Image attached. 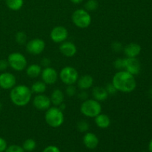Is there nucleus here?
I'll list each match as a JSON object with an SVG mask.
<instances>
[{
  "instance_id": "f257e3e1",
  "label": "nucleus",
  "mask_w": 152,
  "mask_h": 152,
  "mask_svg": "<svg viewBox=\"0 0 152 152\" xmlns=\"http://www.w3.org/2000/svg\"><path fill=\"white\" fill-rule=\"evenodd\" d=\"M112 84L117 91L123 93H131L137 88L135 77L125 70L118 71L112 78Z\"/></svg>"
},
{
  "instance_id": "f03ea898",
  "label": "nucleus",
  "mask_w": 152,
  "mask_h": 152,
  "mask_svg": "<svg viewBox=\"0 0 152 152\" xmlns=\"http://www.w3.org/2000/svg\"><path fill=\"white\" fill-rule=\"evenodd\" d=\"M31 88L25 85L15 86L10 92V99L13 105L18 107L26 106L32 98Z\"/></svg>"
},
{
  "instance_id": "7ed1b4c3",
  "label": "nucleus",
  "mask_w": 152,
  "mask_h": 152,
  "mask_svg": "<svg viewBox=\"0 0 152 152\" xmlns=\"http://www.w3.org/2000/svg\"><path fill=\"white\" fill-rule=\"evenodd\" d=\"M45 111V120L50 127L56 129L63 124L65 121V116L63 111H62L59 107L50 106Z\"/></svg>"
},
{
  "instance_id": "20e7f679",
  "label": "nucleus",
  "mask_w": 152,
  "mask_h": 152,
  "mask_svg": "<svg viewBox=\"0 0 152 152\" xmlns=\"http://www.w3.org/2000/svg\"><path fill=\"white\" fill-rule=\"evenodd\" d=\"M80 112L85 117L94 118L102 113V105L100 102L94 99H87L82 102L80 105Z\"/></svg>"
},
{
  "instance_id": "39448f33",
  "label": "nucleus",
  "mask_w": 152,
  "mask_h": 152,
  "mask_svg": "<svg viewBox=\"0 0 152 152\" xmlns=\"http://www.w3.org/2000/svg\"><path fill=\"white\" fill-rule=\"evenodd\" d=\"M71 20L76 27L81 29H85L90 26L91 24V16L86 9H77L71 16Z\"/></svg>"
},
{
  "instance_id": "423d86ee",
  "label": "nucleus",
  "mask_w": 152,
  "mask_h": 152,
  "mask_svg": "<svg viewBox=\"0 0 152 152\" xmlns=\"http://www.w3.org/2000/svg\"><path fill=\"white\" fill-rule=\"evenodd\" d=\"M7 62L10 68L14 71L20 72L24 71L28 66L26 57L19 52H13L7 56Z\"/></svg>"
},
{
  "instance_id": "0eeeda50",
  "label": "nucleus",
  "mask_w": 152,
  "mask_h": 152,
  "mask_svg": "<svg viewBox=\"0 0 152 152\" xmlns=\"http://www.w3.org/2000/svg\"><path fill=\"white\" fill-rule=\"evenodd\" d=\"M61 81L66 86L74 85L79 78V73L75 68L72 66H65L61 69L59 74Z\"/></svg>"
},
{
  "instance_id": "6e6552de",
  "label": "nucleus",
  "mask_w": 152,
  "mask_h": 152,
  "mask_svg": "<svg viewBox=\"0 0 152 152\" xmlns=\"http://www.w3.org/2000/svg\"><path fill=\"white\" fill-rule=\"evenodd\" d=\"M46 44L45 41L39 38H34L26 43L25 49L27 52L32 55H39L45 50Z\"/></svg>"
},
{
  "instance_id": "1a4fd4ad",
  "label": "nucleus",
  "mask_w": 152,
  "mask_h": 152,
  "mask_svg": "<svg viewBox=\"0 0 152 152\" xmlns=\"http://www.w3.org/2000/svg\"><path fill=\"white\" fill-rule=\"evenodd\" d=\"M68 37V31L65 27L58 25L54 27L50 33V38L53 42L62 43L66 41Z\"/></svg>"
},
{
  "instance_id": "9d476101",
  "label": "nucleus",
  "mask_w": 152,
  "mask_h": 152,
  "mask_svg": "<svg viewBox=\"0 0 152 152\" xmlns=\"http://www.w3.org/2000/svg\"><path fill=\"white\" fill-rule=\"evenodd\" d=\"M16 85V78L12 73L4 71L0 74V88L10 90Z\"/></svg>"
},
{
  "instance_id": "9b49d317",
  "label": "nucleus",
  "mask_w": 152,
  "mask_h": 152,
  "mask_svg": "<svg viewBox=\"0 0 152 152\" xmlns=\"http://www.w3.org/2000/svg\"><path fill=\"white\" fill-rule=\"evenodd\" d=\"M42 81L44 82L46 85H53L57 82L59 78V74L56 70L52 67L44 68L41 73Z\"/></svg>"
},
{
  "instance_id": "f8f14e48",
  "label": "nucleus",
  "mask_w": 152,
  "mask_h": 152,
  "mask_svg": "<svg viewBox=\"0 0 152 152\" xmlns=\"http://www.w3.org/2000/svg\"><path fill=\"white\" fill-rule=\"evenodd\" d=\"M34 107L39 111H46L51 106V101L49 96H46L44 94H37L33 99Z\"/></svg>"
},
{
  "instance_id": "ddd939ff",
  "label": "nucleus",
  "mask_w": 152,
  "mask_h": 152,
  "mask_svg": "<svg viewBox=\"0 0 152 152\" xmlns=\"http://www.w3.org/2000/svg\"><path fill=\"white\" fill-rule=\"evenodd\" d=\"M125 71H128L132 75L135 76L140 74L141 71V64L140 61L135 58H125Z\"/></svg>"
},
{
  "instance_id": "4468645a",
  "label": "nucleus",
  "mask_w": 152,
  "mask_h": 152,
  "mask_svg": "<svg viewBox=\"0 0 152 152\" xmlns=\"http://www.w3.org/2000/svg\"><path fill=\"white\" fill-rule=\"evenodd\" d=\"M59 51L65 57H73L77 52V48L72 42L65 41L61 43L59 46Z\"/></svg>"
},
{
  "instance_id": "2eb2a0df",
  "label": "nucleus",
  "mask_w": 152,
  "mask_h": 152,
  "mask_svg": "<svg viewBox=\"0 0 152 152\" xmlns=\"http://www.w3.org/2000/svg\"><path fill=\"white\" fill-rule=\"evenodd\" d=\"M83 144L88 149H95L99 145V138L92 132H86L83 137Z\"/></svg>"
},
{
  "instance_id": "dca6fc26",
  "label": "nucleus",
  "mask_w": 152,
  "mask_h": 152,
  "mask_svg": "<svg viewBox=\"0 0 152 152\" xmlns=\"http://www.w3.org/2000/svg\"><path fill=\"white\" fill-rule=\"evenodd\" d=\"M77 84L81 91H87L93 87L94 78L89 74H84L82 77H79Z\"/></svg>"
},
{
  "instance_id": "f3484780",
  "label": "nucleus",
  "mask_w": 152,
  "mask_h": 152,
  "mask_svg": "<svg viewBox=\"0 0 152 152\" xmlns=\"http://www.w3.org/2000/svg\"><path fill=\"white\" fill-rule=\"evenodd\" d=\"M123 50L126 57L135 58L140 55L142 50V48L138 43L131 42L124 48Z\"/></svg>"
},
{
  "instance_id": "a211bd4d",
  "label": "nucleus",
  "mask_w": 152,
  "mask_h": 152,
  "mask_svg": "<svg viewBox=\"0 0 152 152\" xmlns=\"http://www.w3.org/2000/svg\"><path fill=\"white\" fill-rule=\"evenodd\" d=\"M92 96L94 99H96L98 102H103L106 100L108 97V94L107 92L105 87L102 86H95L92 88L91 91Z\"/></svg>"
},
{
  "instance_id": "6ab92c4d",
  "label": "nucleus",
  "mask_w": 152,
  "mask_h": 152,
  "mask_svg": "<svg viewBox=\"0 0 152 152\" xmlns=\"http://www.w3.org/2000/svg\"><path fill=\"white\" fill-rule=\"evenodd\" d=\"M94 121L96 126L102 129H107L111 125V119H110L109 116L105 114H102V113L94 117Z\"/></svg>"
},
{
  "instance_id": "aec40b11",
  "label": "nucleus",
  "mask_w": 152,
  "mask_h": 152,
  "mask_svg": "<svg viewBox=\"0 0 152 152\" xmlns=\"http://www.w3.org/2000/svg\"><path fill=\"white\" fill-rule=\"evenodd\" d=\"M51 104L53 106H59L62 103L64 102V99H65V95H64L63 91L59 88H56L52 91L51 94L50 96Z\"/></svg>"
},
{
  "instance_id": "412c9836",
  "label": "nucleus",
  "mask_w": 152,
  "mask_h": 152,
  "mask_svg": "<svg viewBox=\"0 0 152 152\" xmlns=\"http://www.w3.org/2000/svg\"><path fill=\"white\" fill-rule=\"evenodd\" d=\"M42 71V66L38 64H31L25 68L27 76L30 78H37L39 77L41 75Z\"/></svg>"
},
{
  "instance_id": "4be33fe9",
  "label": "nucleus",
  "mask_w": 152,
  "mask_h": 152,
  "mask_svg": "<svg viewBox=\"0 0 152 152\" xmlns=\"http://www.w3.org/2000/svg\"><path fill=\"white\" fill-rule=\"evenodd\" d=\"M31 90L32 93L36 94H44L47 90V85L43 81H37L33 83L31 87Z\"/></svg>"
},
{
  "instance_id": "5701e85b",
  "label": "nucleus",
  "mask_w": 152,
  "mask_h": 152,
  "mask_svg": "<svg viewBox=\"0 0 152 152\" xmlns=\"http://www.w3.org/2000/svg\"><path fill=\"white\" fill-rule=\"evenodd\" d=\"M5 4L10 10L17 11L23 7L24 0H5Z\"/></svg>"
},
{
  "instance_id": "b1692460",
  "label": "nucleus",
  "mask_w": 152,
  "mask_h": 152,
  "mask_svg": "<svg viewBox=\"0 0 152 152\" xmlns=\"http://www.w3.org/2000/svg\"><path fill=\"white\" fill-rule=\"evenodd\" d=\"M37 147V142L32 138H28L24 141L22 144V148L25 152H32Z\"/></svg>"
},
{
  "instance_id": "393cba45",
  "label": "nucleus",
  "mask_w": 152,
  "mask_h": 152,
  "mask_svg": "<svg viewBox=\"0 0 152 152\" xmlns=\"http://www.w3.org/2000/svg\"><path fill=\"white\" fill-rule=\"evenodd\" d=\"M98 7H99V3L97 0H88L85 4V9L88 12L95 11L97 10Z\"/></svg>"
},
{
  "instance_id": "a878e982",
  "label": "nucleus",
  "mask_w": 152,
  "mask_h": 152,
  "mask_svg": "<svg viewBox=\"0 0 152 152\" xmlns=\"http://www.w3.org/2000/svg\"><path fill=\"white\" fill-rule=\"evenodd\" d=\"M15 40L19 45H24L27 42V35L23 31H19L16 34Z\"/></svg>"
},
{
  "instance_id": "bb28decb",
  "label": "nucleus",
  "mask_w": 152,
  "mask_h": 152,
  "mask_svg": "<svg viewBox=\"0 0 152 152\" xmlns=\"http://www.w3.org/2000/svg\"><path fill=\"white\" fill-rule=\"evenodd\" d=\"M89 124L87 121L86 120H80L77 123V129L80 132H83V133H86L89 130Z\"/></svg>"
},
{
  "instance_id": "cd10ccee",
  "label": "nucleus",
  "mask_w": 152,
  "mask_h": 152,
  "mask_svg": "<svg viewBox=\"0 0 152 152\" xmlns=\"http://www.w3.org/2000/svg\"><path fill=\"white\" fill-rule=\"evenodd\" d=\"M4 152H25V150L23 149L22 146L19 145H16V144H13V145H7V148H6Z\"/></svg>"
},
{
  "instance_id": "c85d7f7f",
  "label": "nucleus",
  "mask_w": 152,
  "mask_h": 152,
  "mask_svg": "<svg viewBox=\"0 0 152 152\" xmlns=\"http://www.w3.org/2000/svg\"><path fill=\"white\" fill-rule=\"evenodd\" d=\"M125 66V59L123 58H117L114 60V67L116 69L121 71V70H124Z\"/></svg>"
},
{
  "instance_id": "c756f323",
  "label": "nucleus",
  "mask_w": 152,
  "mask_h": 152,
  "mask_svg": "<svg viewBox=\"0 0 152 152\" xmlns=\"http://www.w3.org/2000/svg\"><path fill=\"white\" fill-rule=\"evenodd\" d=\"M65 94L68 96H74L77 94V88L74 86V85L67 86L66 89H65Z\"/></svg>"
},
{
  "instance_id": "7c9ffc66",
  "label": "nucleus",
  "mask_w": 152,
  "mask_h": 152,
  "mask_svg": "<svg viewBox=\"0 0 152 152\" xmlns=\"http://www.w3.org/2000/svg\"><path fill=\"white\" fill-rule=\"evenodd\" d=\"M105 89H106L107 92H108V95H114L117 94V90L116 89V88L114 87V85L112 84V83L107 84L106 86H105Z\"/></svg>"
},
{
  "instance_id": "2f4dec72",
  "label": "nucleus",
  "mask_w": 152,
  "mask_h": 152,
  "mask_svg": "<svg viewBox=\"0 0 152 152\" xmlns=\"http://www.w3.org/2000/svg\"><path fill=\"white\" fill-rule=\"evenodd\" d=\"M111 49H112L114 52H120L123 49V45H122V43L119 42H114L111 44Z\"/></svg>"
},
{
  "instance_id": "473e14b6",
  "label": "nucleus",
  "mask_w": 152,
  "mask_h": 152,
  "mask_svg": "<svg viewBox=\"0 0 152 152\" xmlns=\"http://www.w3.org/2000/svg\"><path fill=\"white\" fill-rule=\"evenodd\" d=\"M9 67L8 62L7 59H0V72H4L7 70V68Z\"/></svg>"
},
{
  "instance_id": "72a5a7b5",
  "label": "nucleus",
  "mask_w": 152,
  "mask_h": 152,
  "mask_svg": "<svg viewBox=\"0 0 152 152\" xmlns=\"http://www.w3.org/2000/svg\"><path fill=\"white\" fill-rule=\"evenodd\" d=\"M42 152H61L60 149L56 145H48L45 147Z\"/></svg>"
},
{
  "instance_id": "f704fd0d",
  "label": "nucleus",
  "mask_w": 152,
  "mask_h": 152,
  "mask_svg": "<svg viewBox=\"0 0 152 152\" xmlns=\"http://www.w3.org/2000/svg\"><path fill=\"white\" fill-rule=\"evenodd\" d=\"M7 147V141L0 137V152H4Z\"/></svg>"
},
{
  "instance_id": "c9c22d12",
  "label": "nucleus",
  "mask_w": 152,
  "mask_h": 152,
  "mask_svg": "<svg viewBox=\"0 0 152 152\" xmlns=\"http://www.w3.org/2000/svg\"><path fill=\"white\" fill-rule=\"evenodd\" d=\"M77 96H78V98L84 101L88 99V93L86 92V91H81L80 93H78Z\"/></svg>"
},
{
  "instance_id": "e433bc0d",
  "label": "nucleus",
  "mask_w": 152,
  "mask_h": 152,
  "mask_svg": "<svg viewBox=\"0 0 152 152\" xmlns=\"http://www.w3.org/2000/svg\"><path fill=\"white\" fill-rule=\"evenodd\" d=\"M50 65V59L48 57H44L41 60V66H43L44 68L49 67Z\"/></svg>"
},
{
  "instance_id": "4c0bfd02",
  "label": "nucleus",
  "mask_w": 152,
  "mask_h": 152,
  "mask_svg": "<svg viewBox=\"0 0 152 152\" xmlns=\"http://www.w3.org/2000/svg\"><path fill=\"white\" fill-rule=\"evenodd\" d=\"M70 1H71V2L73 3V4H80V3L83 2L84 0H70Z\"/></svg>"
},
{
  "instance_id": "58836bf2",
  "label": "nucleus",
  "mask_w": 152,
  "mask_h": 152,
  "mask_svg": "<svg viewBox=\"0 0 152 152\" xmlns=\"http://www.w3.org/2000/svg\"><path fill=\"white\" fill-rule=\"evenodd\" d=\"M148 150L150 152H152V139L150 140L149 143H148Z\"/></svg>"
},
{
  "instance_id": "ea45409f",
  "label": "nucleus",
  "mask_w": 152,
  "mask_h": 152,
  "mask_svg": "<svg viewBox=\"0 0 152 152\" xmlns=\"http://www.w3.org/2000/svg\"><path fill=\"white\" fill-rule=\"evenodd\" d=\"M2 108H3V105H2V103H1V102H0V111H1V110H2Z\"/></svg>"
},
{
  "instance_id": "a19ab883",
  "label": "nucleus",
  "mask_w": 152,
  "mask_h": 152,
  "mask_svg": "<svg viewBox=\"0 0 152 152\" xmlns=\"http://www.w3.org/2000/svg\"><path fill=\"white\" fill-rule=\"evenodd\" d=\"M0 94H1V88H0Z\"/></svg>"
}]
</instances>
